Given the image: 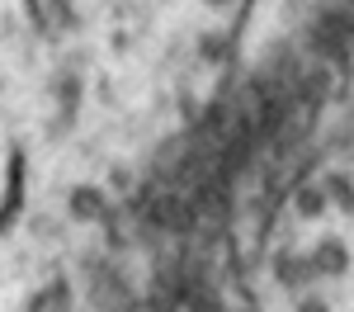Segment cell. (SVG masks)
Segmentation results:
<instances>
[{"instance_id": "1", "label": "cell", "mask_w": 354, "mask_h": 312, "mask_svg": "<svg viewBox=\"0 0 354 312\" xmlns=\"http://www.w3.org/2000/svg\"><path fill=\"white\" fill-rule=\"evenodd\" d=\"M302 312H322V303H307V308H302Z\"/></svg>"}]
</instances>
